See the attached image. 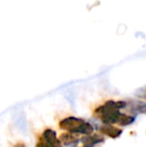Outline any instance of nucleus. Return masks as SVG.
I'll return each instance as SVG.
<instances>
[{
    "instance_id": "0eeeda50",
    "label": "nucleus",
    "mask_w": 146,
    "mask_h": 147,
    "mask_svg": "<svg viewBox=\"0 0 146 147\" xmlns=\"http://www.w3.org/2000/svg\"><path fill=\"white\" fill-rule=\"evenodd\" d=\"M134 113H146V103L141 101H136L131 104V109Z\"/></svg>"
},
{
    "instance_id": "6e6552de",
    "label": "nucleus",
    "mask_w": 146,
    "mask_h": 147,
    "mask_svg": "<svg viewBox=\"0 0 146 147\" xmlns=\"http://www.w3.org/2000/svg\"><path fill=\"white\" fill-rule=\"evenodd\" d=\"M93 130H94V128L91 124L87 123V122H84L79 127V129L77 130L76 133H82V134H85V135H89V134L93 133Z\"/></svg>"
},
{
    "instance_id": "7ed1b4c3",
    "label": "nucleus",
    "mask_w": 146,
    "mask_h": 147,
    "mask_svg": "<svg viewBox=\"0 0 146 147\" xmlns=\"http://www.w3.org/2000/svg\"><path fill=\"white\" fill-rule=\"evenodd\" d=\"M43 138L50 147H62L61 146V141L56 138V132L53 131V130H45L44 133H43Z\"/></svg>"
},
{
    "instance_id": "9b49d317",
    "label": "nucleus",
    "mask_w": 146,
    "mask_h": 147,
    "mask_svg": "<svg viewBox=\"0 0 146 147\" xmlns=\"http://www.w3.org/2000/svg\"><path fill=\"white\" fill-rule=\"evenodd\" d=\"M14 147H25L24 145H22V144H17L16 146H14Z\"/></svg>"
},
{
    "instance_id": "f03ea898",
    "label": "nucleus",
    "mask_w": 146,
    "mask_h": 147,
    "mask_svg": "<svg viewBox=\"0 0 146 147\" xmlns=\"http://www.w3.org/2000/svg\"><path fill=\"white\" fill-rule=\"evenodd\" d=\"M85 121H83L80 118L76 117H67L65 119H63L60 122V128L63 130H66V131L72 132V133H76L77 130L79 129V127L84 123Z\"/></svg>"
},
{
    "instance_id": "423d86ee",
    "label": "nucleus",
    "mask_w": 146,
    "mask_h": 147,
    "mask_svg": "<svg viewBox=\"0 0 146 147\" xmlns=\"http://www.w3.org/2000/svg\"><path fill=\"white\" fill-rule=\"evenodd\" d=\"M103 140L104 139H103V137H102V136H100V135H91V134L87 135L86 137L82 138V142H83V143L85 144L87 147H92V146L95 145V144L102 142Z\"/></svg>"
},
{
    "instance_id": "1a4fd4ad",
    "label": "nucleus",
    "mask_w": 146,
    "mask_h": 147,
    "mask_svg": "<svg viewBox=\"0 0 146 147\" xmlns=\"http://www.w3.org/2000/svg\"><path fill=\"white\" fill-rule=\"evenodd\" d=\"M134 119H135L134 117L127 116V115L121 113L120 117H119V120H118V123L117 124H120V125H122V126H127V125H129V124L132 123V122L134 121Z\"/></svg>"
},
{
    "instance_id": "20e7f679",
    "label": "nucleus",
    "mask_w": 146,
    "mask_h": 147,
    "mask_svg": "<svg viewBox=\"0 0 146 147\" xmlns=\"http://www.w3.org/2000/svg\"><path fill=\"white\" fill-rule=\"evenodd\" d=\"M101 132L103 134H106L107 136H109L111 138H117L121 135L122 133V130L116 128L112 125V124H105L101 127Z\"/></svg>"
},
{
    "instance_id": "f257e3e1",
    "label": "nucleus",
    "mask_w": 146,
    "mask_h": 147,
    "mask_svg": "<svg viewBox=\"0 0 146 147\" xmlns=\"http://www.w3.org/2000/svg\"><path fill=\"white\" fill-rule=\"evenodd\" d=\"M126 106L124 101H113L109 100L102 106L98 107L95 110V114L105 124H114L118 123L119 117L121 113L119 109Z\"/></svg>"
},
{
    "instance_id": "39448f33",
    "label": "nucleus",
    "mask_w": 146,
    "mask_h": 147,
    "mask_svg": "<svg viewBox=\"0 0 146 147\" xmlns=\"http://www.w3.org/2000/svg\"><path fill=\"white\" fill-rule=\"evenodd\" d=\"M60 141H61V143H63L66 146L74 147L78 144L79 139L76 138L75 136L73 135L72 132H69V133H63L62 135L60 136Z\"/></svg>"
},
{
    "instance_id": "9d476101",
    "label": "nucleus",
    "mask_w": 146,
    "mask_h": 147,
    "mask_svg": "<svg viewBox=\"0 0 146 147\" xmlns=\"http://www.w3.org/2000/svg\"><path fill=\"white\" fill-rule=\"evenodd\" d=\"M36 147H50V146H49V144L47 143L46 141H41V142H39V143L37 144Z\"/></svg>"
}]
</instances>
